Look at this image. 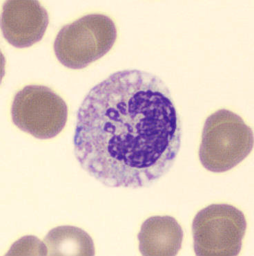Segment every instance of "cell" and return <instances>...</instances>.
<instances>
[{
  "instance_id": "cell-5",
  "label": "cell",
  "mask_w": 254,
  "mask_h": 256,
  "mask_svg": "<svg viewBox=\"0 0 254 256\" xmlns=\"http://www.w3.org/2000/svg\"><path fill=\"white\" fill-rule=\"evenodd\" d=\"M68 107L59 95L43 86H28L18 92L11 107L13 124L39 140L56 136L65 127Z\"/></svg>"
},
{
  "instance_id": "cell-6",
  "label": "cell",
  "mask_w": 254,
  "mask_h": 256,
  "mask_svg": "<svg viewBox=\"0 0 254 256\" xmlns=\"http://www.w3.org/2000/svg\"><path fill=\"white\" fill-rule=\"evenodd\" d=\"M49 22L47 10L37 1L3 3L1 27L4 38L17 48H30L44 37Z\"/></svg>"
},
{
  "instance_id": "cell-8",
  "label": "cell",
  "mask_w": 254,
  "mask_h": 256,
  "mask_svg": "<svg viewBox=\"0 0 254 256\" xmlns=\"http://www.w3.org/2000/svg\"><path fill=\"white\" fill-rule=\"evenodd\" d=\"M44 242L50 256H94L91 236L77 227L61 226L50 230Z\"/></svg>"
},
{
  "instance_id": "cell-3",
  "label": "cell",
  "mask_w": 254,
  "mask_h": 256,
  "mask_svg": "<svg viewBox=\"0 0 254 256\" xmlns=\"http://www.w3.org/2000/svg\"><path fill=\"white\" fill-rule=\"evenodd\" d=\"M116 26L109 16L89 14L59 30L53 48L66 68L81 70L106 55L117 39Z\"/></svg>"
},
{
  "instance_id": "cell-1",
  "label": "cell",
  "mask_w": 254,
  "mask_h": 256,
  "mask_svg": "<svg viewBox=\"0 0 254 256\" xmlns=\"http://www.w3.org/2000/svg\"><path fill=\"white\" fill-rule=\"evenodd\" d=\"M73 144L81 167L102 184H153L172 168L181 148V120L169 88L149 72H115L83 100Z\"/></svg>"
},
{
  "instance_id": "cell-7",
  "label": "cell",
  "mask_w": 254,
  "mask_h": 256,
  "mask_svg": "<svg viewBox=\"0 0 254 256\" xmlns=\"http://www.w3.org/2000/svg\"><path fill=\"white\" fill-rule=\"evenodd\" d=\"M184 232L171 216H153L142 223L138 235L143 256H176L181 250Z\"/></svg>"
},
{
  "instance_id": "cell-9",
  "label": "cell",
  "mask_w": 254,
  "mask_h": 256,
  "mask_svg": "<svg viewBox=\"0 0 254 256\" xmlns=\"http://www.w3.org/2000/svg\"><path fill=\"white\" fill-rule=\"evenodd\" d=\"M7 255L47 256L48 248L35 236H25L14 243Z\"/></svg>"
},
{
  "instance_id": "cell-2",
  "label": "cell",
  "mask_w": 254,
  "mask_h": 256,
  "mask_svg": "<svg viewBox=\"0 0 254 256\" xmlns=\"http://www.w3.org/2000/svg\"><path fill=\"white\" fill-rule=\"evenodd\" d=\"M253 148L252 128L233 112L219 110L205 122L199 158L207 170L225 172L246 160Z\"/></svg>"
},
{
  "instance_id": "cell-4",
  "label": "cell",
  "mask_w": 254,
  "mask_h": 256,
  "mask_svg": "<svg viewBox=\"0 0 254 256\" xmlns=\"http://www.w3.org/2000/svg\"><path fill=\"white\" fill-rule=\"evenodd\" d=\"M246 230V216L239 209L227 204L208 206L193 220L196 255H239Z\"/></svg>"
}]
</instances>
